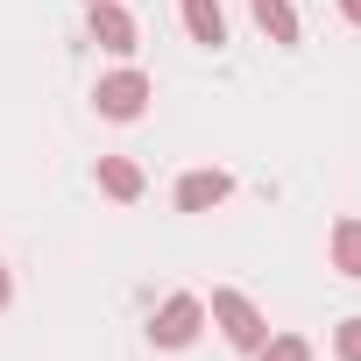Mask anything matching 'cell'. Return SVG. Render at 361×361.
I'll list each match as a JSON object with an SVG mask.
<instances>
[{"label": "cell", "instance_id": "52a82bcc", "mask_svg": "<svg viewBox=\"0 0 361 361\" xmlns=\"http://www.w3.org/2000/svg\"><path fill=\"white\" fill-rule=\"evenodd\" d=\"M99 192L121 199V206H135V199H142V170H135L128 156H99Z\"/></svg>", "mask_w": 361, "mask_h": 361}, {"label": "cell", "instance_id": "4fadbf2b", "mask_svg": "<svg viewBox=\"0 0 361 361\" xmlns=\"http://www.w3.org/2000/svg\"><path fill=\"white\" fill-rule=\"evenodd\" d=\"M340 15H347V22H354V29H361V0H340Z\"/></svg>", "mask_w": 361, "mask_h": 361}, {"label": "cell", "instance_id": "8992f818", "mask_svg": "<svg viewBox=\"0 0 361 361\" xmlns=\"http://www.w3.org/2000/svg\"><path fill=\"white\" fill-rule=\"evenodd\" d=\"M177 15H185L192 43H206V50L227 43V15H220V0H177Z\"/></svg>", "mask_w": 361, "mask_h": 361}, {"label": "cell", "instance_id": "6da1fadb", "mask_svg": "<svg viewBox=\"0 0 361 361\" xmlns=\"http://www.w3.org/2000/svg\"><path fill=\"white\" fill-rule=\"evenodd\" d=\"M206 312H213V326L227 333V347H241V354H255V347L269 340V319L255 312V298H248V290H213V305H206Z\"/></svg>", "mask_w": 361, "mask_h": 361}, {"label": "cell", "instance_id": "9c48e42d", "mask_svg": "<svg viewBox=\"0 0 361 361\" xmlns=\"http://www.w3.org/2000/svg\"><path fill=\"white\" fill-rule=\"evenodd\" d=\"M333 269L361 283V220H340L333 227Z\"/></svg>", "mask_w": 361, "mask_h": 361}, {"label": "cell", "instance_id": "3957f363", "mask_svg": "<svg viewBox=\"0 0 361 361\" xmlns=\"http://www.w3.org/2000/svg\"><path fill=\"white\" fill-rule=\"evenodd\" d=\"M149 92H156V85L128 64V71H106V78L92 85V106H99V121H142V114H149Z\"/></svg>", "mask_w": 361, "mask_h": 361}, {"label": "cell", "instance_id": "5b68a950", "mask_svg": "<svg viewBox=\"0 0 361 361\" xmlns=\"http://www.w3.org/2000/svg\"><path fill=\"white\" fill-rule=\"evenodd\" d=\"M227 192H234L227 170H185V177H177V213H213Z\"/></svg>", "mask_w": 361, "mask_h": 361}, {"label": "cell", "instance_id": "ba28073f", "mask_svg": "<svg viewBox=\"0 0 361 361\" xmlns=\"http://www.w3.org/2000/svg\"><path fill=\"white\" fill-rule=\"evenodd\" d=\"M248 8H255V22H262V36H269V43H283V50H290V43L305 36V29H298V8H290V0H248Z\"/></svg>", "mask_w": 361, "mask_h": 361}, {"label": "cell", "instance_id": "7c38bea8", "mask_svg": "<svg viewBox=\"0 0 361 361\" xmlns=\"http://www.w3.org/2000/svg\"><path fill=\"white\" fill-rule=\"evenodd\" d=\"M8 298H15V276H8V262H0V312H8Z\"/></svg>", "mask_w": 361, "mask_h": 361}, {"label": "cell", "instance_id": "7a4b0ae2", "mask_svg": "<svg viewBox=\"0 0 361 361\" xmlns=\"http://www.w3.org/2000/svg\"><path fill=\"white\" fill-rule=\"evenodd\" d=\"M199 326H206V298L177 290V298H163V305H156V319H149V340H156L163 354H177V347H192V340H199Z\"/></svg>", "mask_w": 361, "mask_h": 361}, {"label": "cell", "instance_id": "8fae6325", "mask_svg": "<svg viewBox=\"0 0 361 361\" xmlns=\"http://www.w3.org/2000/svg\"><path fill=\"white\" fill-rule=\"evenodd\" d=\"M333 354H340V361H361V312L333 326Z\"/></svg>", "mask_w": 361, "mask_h": 361}, {"label": "cell", "instance_id": "277c9868", "mask_svg": "<svg viewBox=\"0 0 361 361\" xmlns=\"http://www.w3.org/2000/svg\"><path fill=\"white\" fill-rule=\"evenodd\" d=\"M85 29H92V43L114 50V57L135 50V15L121 8V0H85Z\"/></svg>", "mask_w": 361, "mask_h": 361}, {"label": "cell", "instance_id": "30bf717a", "mask_svg": "<svg viewBox=\"0 0 361 361\" xmlns=\"http://www.w3.org/2000/svg\"><path fill=\"white\" fill-rule=\"evenodd\" d=\"M255 354H262V361H312V340H305V333H269Z\"/></svg>", "mask_w": 361, "mask_h": 361}]
</instances>
